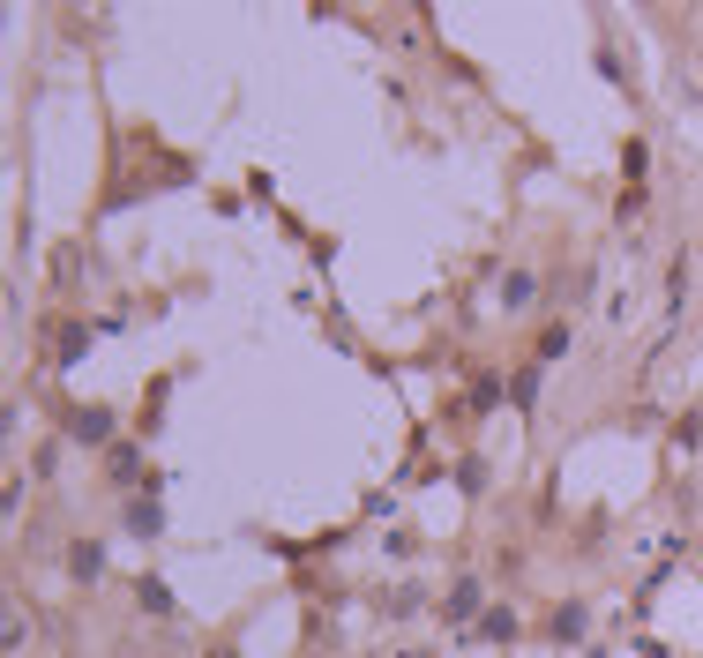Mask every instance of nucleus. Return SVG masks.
<instances>
[{"label":"nucleus","instance_id":"f257e3e1","mask_svg":"<svg viewBox=\"0 0 703 658\" xmlns=\"http://www.w3.org/2000/svg\"><path fill=\"white\" fill-rule=\"evenodd\" d=\"M68 434L75 442H113V412L105 404H83V412H68Z\"/></svg>","mask_w":703,"mask_h":658},{"label":"nucleus","instance_id":"f03ea898","mask_svg":"<svg viewBox=\"0 0 703 658\" xmlns=\"http://www.w3.org/2000/svg\"><path fill=\"white\" fill-rule=\"evenodd\" d=\"M135 606H143L150 621H173V614H180V606H173V591H165L158 576H143V584H135Z\"/></svg>","mask_w":703,"mask_h":658},{"label":"nucleus","instance_id":"7ed1b4c3","mask_svg":"<svg viewBox=\"0 0 703 658\" xmlns=\"http://www.w3.org/2000/svg\"><path fill=\"white\" fill-rule=\"evenodd\" d=\"M531 300H539V277H531V270H509L502 277V307H509V315H524Z\"/></svg>","mask_w":703,"mask_h":658},{"label":"nucleus","instance_id":"20e7f679","mask_svg":"<svg viewBox=\"0 0 703 658\" xmlns=\"http://www.w3.org/2000/svg\"><path fill=\"white\" fill-rule=\"evenodd\" d=\"M68 569L83 576V584H98V576H105V554H98V546L83 539V546H75V554H68Z\"/></svg>","mask_w":703,"mask_h":658},{"label":"nucleus","instance_id":"39448f33","mask_svg":"<svg viewBox=\"0 0 703 658\" xmlns=\"http://www.w3.org/2000/svg\"><path fill=\"white\" fill-rule=\"evenodd\" d=\"M479 614V584H457L449 591V621H472Z\"/></svg>","mask_w":703,"mask_h":658},{"label":"nucleus","instance_id":"423d86ee","mask_svg":"<svg viewBox=\"0 0 703 658\" xmlns=\"http://www.w3.org/2000/svg\"><path fill=\"white\" fill-rule=\"evenodd\" d=\"M674 434H681V442H689V449H703V412H689V419H681Z\"/></svg>","mask_w":703,"mask_h":658},{"label":"nucleus","instance_id":"0eeeda50","mask_svg":"<svg viewBox=\"0 0 703 658\" xmlns=\"http://www.w3.org/2000/svg\"><path fill=\"white\" fill-rule=\"evenodd\" d=\"M210 658H240V651H232V644H217V651H210Z\"/></svg>","mask_w":703,"mask_h":658}]
</instances>
